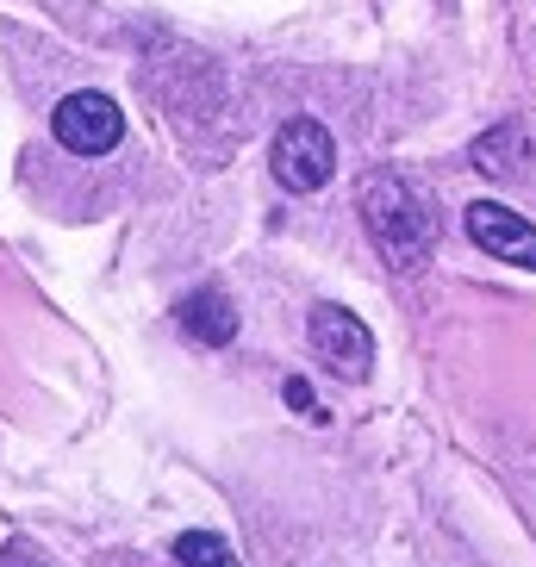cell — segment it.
<instances>
[{
    "mask_svg": "<svg viewBox=\"0 0 536 567\" xmlns=\"http://www.w3.org/2000/svg\"><path fill=\"white\" fill-rule=\"evenodd\" d=\"M362 225H369V237L381 244V256L393 268L424 262L431 244H436V218L424 213V200L400 182V175H369V182H362Z\"/></svg>",
    "mask_w": 536,
    "mask_h": 567,
    "instance_id": "6da1fadb",
    "label": "cell"
},
{
    "mask_svg": "<svg viewBox=\"0 0 536 567\" xmlns=\"http://www.w3.org/2000/svg\"><path fill=\"white\" fill-rule=\"evenodd\" d=\"M337 168V144L319 118H287L275 132V182L293 194H319Z\"/></svg>",
    "mask_w": 536,
    "mask_h": 567,
    "instance_id": "7a4b0ae2",
    "label": "cell"
},
{
    "mask_svg": "<svg viewBox=\"0 0 536 567\" xmlns=\"http://www.w3.org/2000/svg\"><path fill=\"white\" fill-rule=\"evenodd\" d=\"M51 125H56V144L63 151H75V156H106L125 137V113H118V101L113 94H69L63 106L51 113Z\"/></svg>",
    "mask_w": 536,
    "mask_h": 567,
    "instance_id": "3957f363",
    "label": "cell"
},
{
    "mask_svg": "<svg viewBox=\"0 0 536 567\" xmlns=\"http://www.w3.org/2000/svg\"><path fill=\"white\" fill-rule=\"evenodd\" d=\"M312 343H319V355L343 374V381H362L369 362H374L369 324L355 312H343V306H319V312H312Z\"/></svg>",
    "mask_w": 536,
    "mask_h": 567,
    "instance_id": "277c9868",
    "label": "cell"
},
{
    "mask_svg": "<svg viewBox=\"0 0 536 567\" xmlns=\"http://www.w3.org/2000/svg\"><path fill=\"white\" fill-rule=\"evenodd\" d=\"M468 237L486 256H499V262L536 268V225H524L518 213H505L499 200H474L468 206Z\"/></svg>",
    "mask_w": 536,
    "mask_h": 567,
    "instance_id": "5b68a950",
    "label": "cell"
},
{
    "mask_svg": "<svg viewBox=\"0 0 536 567\" xmlns=\"http://www.w3.org/2000/svg\"><path fill=\"white\" fill-rule=\"evenodd\" d=\"M182 331L200 337V343H231L237 337V312L225 293H187L182 300Z\"/></svg>",
    "mask_w": 536,
    "mask_h": 567,
    "instance_id": "8992f818",
    "label": "cell"
},
{
    "mask_svg": "<svg viewBox=\"0 0 536 567\" xmlns=\"http://www.w3.org/2000/svg\"><path fill=\"white\" fill-rule=\"evenodd\" d=\"M175 561H182V567H237V555H231L225 536L187 530V536H175Z\"/></svg>",
    "mask_w": 536,
    "mask_h": 567,
    "instance_id": "52a82bcc",
    "label": "cell"
},
{
    "mask_svg": "<svg viewBox=\"0 0 536 567\" xmlns=\"http://www.w3.org/2000/svg\"><path fill=\"white\" fill-rule=\"evenodd\" d=\"M287 400L300 405V412H312V393H306V381H287Z\"/></svg>",
    "mask_w": 536,
    "mask_h": 567,
    "instance_id": "ba28073f",
    "label": "cell"
}]
</instances>
